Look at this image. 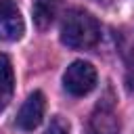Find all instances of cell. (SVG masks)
<instances>
[{"instance_id": "cell-1", "label": "cell", "mask_w": 134, "mask_h": 134, "mask_svg": "<svg viewBox=\"0 0 134 134\" xmlns=\"http://www.w3.org/2000/svg\"><path fill=\"white\" fill-rule=\"evenodd\" d=\"M98 40H100V25L90 13L82 8H71L65 13L61 21V42L67 48L88 50L96 46Z\"/></svg>"}, {"instance_id": "cell-2", "label": "cell", "mask_w": 134, "mask_h": 134, "mask_svg": "<svg viewBox=\"0 0 134 134\" xmlns=\"http://www.w3.org/2000/svg\"><path fill=\"white\" fill-rule=\"evenodd\" d=\"M63 86L71 96H86L96 86V69L88 61H73L63 73Z\"/></svg>"}, {"instance_id": "cell-3", "label": "cell", "mask_w": 134, "mask_h": 134, "mask_svg": "<svg viewBox=\"0 0 134 134\" xmlns=\"http://www.w3.org/2000/svg\"><path fill=\"white\" fill-rule=\"evenodd\" d=\"M44 109H46V98H44V94H42L40 90L31 92V94L25 98V103L21 105L19 113H17V126H19L21 130H25V132L36 130V128L42 124V119H44Z\"/></svg>"}, {"instance_id": "cell-4", "label": "cell", "mask_w": 134, "mask_h": 134, "mask_svg": "<svg viewBox=\"0 0 134 134\" xmlns=\"http://www.w3.org/2000/svg\"><path fill=\"white\" fill-rule=\"evenodd\" d=\"M25 31L23 17L13 0H0V40L17 42Z\"/></svg>"}, {"instance_id": "cell-5", "label": "cell", "mask_w": 134, "mask_h": 134, "mask_svg": "<svg viewBox=\"0 0 134 134\" xmlns=\"http://www.w3.org/2000/svg\"><path fill=\"white\" fill-rule=\"evenodd\" d=\"M117 132H119V117L113 111V103L100 100L88 119L86 134H117Z\"/></svg>"}, {"instance_id": "cell-6", "label": "cell", "mask_w": 134, "mask_h": 134, "mask_svg": "<svg viewBox=\"0 0 134 134\" xmlns=\"http://www.w3.org/2000/svg\"><path fill=\"white\" fill-rule=\"evenodd\" d=\"M61 0H34L31 4V15H34V23L38 29H48L59 13Z\"/></svg>"}, {"instance_id": "cell-7", "label": "cell", "mask_w": 134, "mask_h": 134, "mask_svg": "<svg viewBox=\"0 0 134 134\" xmlns=\"http://www.w3.org/2000/svg\"><path fill=\"white\" fill-rule=\"evenodd\" d=\"M15 92V73L10 59L6 54H0V113L8 107Z\"/></svg>"}, {"instance_id": "cell-8", "label": "cell", "mask_w": 134, "mask_h": 134, "mask_svg": "<svg viewBox=\"0 0 134 134\" xmlns=\"http://www.w3.org/2000/svg\"><path fill=\"white\" fill-rule=\"evenodd\" d=\"M44 134H69V126L61 119V117H52L48 128L44 130Z\"/></svg>"}]
</instances>
